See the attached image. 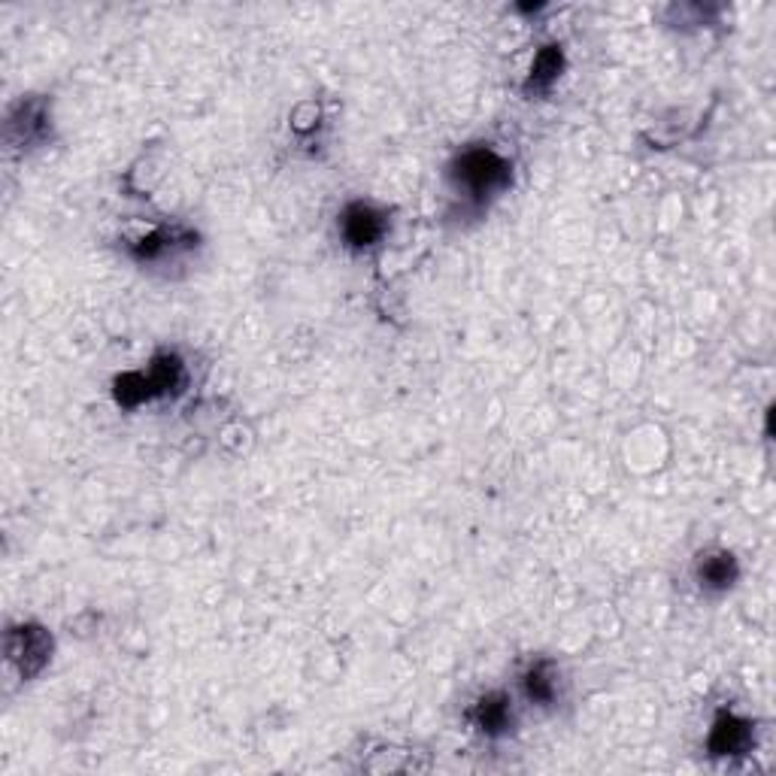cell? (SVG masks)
Wrapping results in <instances>:
<instances>
[{
	"label": "cell",
	"mask_w": 776,
	"mask_h": 776,
	"mask_svg": "<svg viewBox=\"0 0 776 776\" xmlns=\"http://www.w3.org/2000/svg\"><path fill=\"white\" fill-rule=\"evenodd\" d=\"M458 186L470 191L474 198H486L510 186V164L491 150H467L452 164Z\"/></svg>",
	"instance_id": "obj_1"
},
{
	"label": "cell",
	"mask_w": 776,
	"mask_h": 776,
	"mask_svg": "<svg viewBox=\"0 0 776 776\" xmlns=\"http://www.w3.org/2000/svg\"><path fill=\"white\" fill-rule=\"evenodd\" d=\"M7 655H10V661H13L15 668L22 670V677L31 680V677H37L49 665V658H52V637L40 625L13 628L10 637H7Z\"/></svg>",
	"instance_id": "obj_2"
},
{
	"label": "cell",
	"mask_w": 776,
	"mask_h": 776,
	"mask_svg": "<svg viewBox=\"0 0 776 776\" xmlns=\"http://www.w3.org/2000/svg\"><path fill=\"white\" fill-rule=\"evenodd\" d=\"M755 743L750 719H740L735 713H719V719L713 723L707 747L713 755H747Z\"/></svg>",
	"instance_id": "obj_3"
},
{
	"label": "cell",
	"mask_w": 776,
	"mask_h": 776,
	"mask_svg": "<svg viewBox=\"0 0 776 776\" xmlns=\"http://www.w3.org/2000/svg\"><path fill=\"white\" fill-rule=\"evenodd\" d=\"M341 225L343 237L353 249H370V246L380 243L382 234H385V216L370 204L346 206Z\"/></svg>",
	"instance_id": "obj_4"
},
{
	"label": "cell",
	"mask_w": 776,
	"mask_h": 776,
	"mask_svg": "<svg viewBox=\"0 0 776 776\" xmlns=\"http://www.w3.org/2000/svg\"><path fill=\"white\" fill-rule=\"evenodd\" d=\"M737 576H740L737 559L731 552H723V549L704 552L695 564V580L704 592H728L737 583Z\"/></svg>",
	"instance_id": "obj_5"
},
{
	"label": "cell",
	"mask_w": 776,
	"mask_h": 776,
	"mask_svg": "<svg viewBox=\"0 0 776 776\" xmlns=\"http://www.w3.org/2000/svg\"><path fill=\"white\" fill-rule=\"evenodd\" d=\"M470 719L477 725L482 735L498 737L504 735L510 723H513V707H510V697L501 692H491V695L479 697L474 709H470Z\"/></svg>",
	"instance_id": "obj_6"
},
{
	"label": "cell",
	"mask_w": 776,
	"mask_h": 776,
	"mask_svg": "<svg viewBox=\"0 0 776 776\" xmlns=\"http://www.w3.org/2000/svg\"><path fill=\"white\" fill-rule=\"evenodd\" d=\"M522 692H525V697L532 704H540V707L552 704L556 695H559V677H556L552 665L549 661H537V665L525 670L522 673Z\"/></svg>",
	"instance_id": "obj_7"
},
{
	"label": "cell",
	"mask_w": 776,
	"mask_h": 776,
	"mask_svg": "<svg viewBox=\"0 0 776 776\" xmlns=\"http://www.w3.org/2000/svg\"><path fill=\"white\" fill-rule=\"evenodd\" d=\"M561 68H564V55H561L559 46H544L537 58H534L532 76L525 82V92H546L552 82L561 76Z\"/></svg>",
	"instance_id": "obj_8"
},
{
	"label": "cell",
	"mask_w": 776,
	"mask_h": 776,
	"mask_svg": "<svg viewBox=\"0 0 776 776\" xmlns=\"http://www.w3.org/2000/svg\"><path fill=\"white\" fill-rule=\"evenodd\" d=\"M179 237H189V234L158 228V231H152L150 237H143V240L134 246V259L136 261L162 259V255H167V252H174V249H177Z\"/></svg>",
	"instance_id": "obj_9"
}]
</instances>
